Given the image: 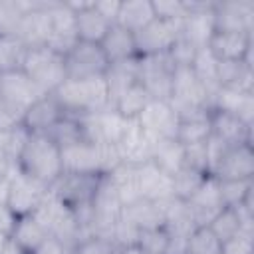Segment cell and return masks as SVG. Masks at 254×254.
Masks as SVG:
<instances>
[{"mask_svg": "<svg viewBox=\"0 0 254 254\" xmlns=\"http://www.w3.org/2000/svg\"><path fill=\"white\" fill-rule=\"evenodd\" d=\"M16 167L24 175L52 187L64 173L62 149L50 139L48 133H30L16 159Z\"/></svg>", "mask_w": 254, "mask_h": 254, "instance_id": "6da1fadb", "label": "cell"}, {"mask_svg": "<svg viewBox=\"0 0 254 254\" xmlns=\"http://www.w3.org/2000/svg\"><path fill=\"white\" fill-rule=\"evenodd\" d=\"M54 97L58 99L65 115L73 117H85L111 107L105 75L89 79H65L54 91Z\"/></svg>", "mask_w": 254, "mask_h": 254, "instance_id": "7a4b0ae2", "label": "cell"}, {"mask_svg": "<svg viewBox=\"0 0 254 254\" xmlns=\"http://www.w3.org/2000/svg\"><path fill=\"white\" fill-rule=\"evenodd\" d=\"M20 69L44 91L54 93L65 79V62L64 54L56 52L54 48L42 46H28L20 60Z\"/></svg>", "mask_w": 254, "mask_h": 254, "instance_id": "3957f363", "label": "cell"}, {"mask_svg": "<svg viewBox=\"0 0 254 254\" xmlns=\"http://www.w3.org/2000/svg\"><path fill=\"white\" fill-rule=\"evenodd\" d=\"M32 216L46 228V232L50 236L58 238L60 242L67 244L69 248H73L79 240L85 238V232L79 224L75 210H71L67 204H64L50 190Z\"/></svg>", "mask_w": 254, "mask_h": 254, "instance_id": "277c9868", "label": "cell"}, {"mask_svg": "<svg viewBox=\"0 0 254 254\" xmlns=\"http://www.w3.org/2000/svg\"><path fill=\"white\" fill-rule=\"evenodd\" d=\"M65 62V75L67 79H89V77H103L109 62L101 50L99 44L93 42H81L64 56Z\"/></svg>", "mask_w": 254, "mask_h": 254, "instance_id": "5b68a950", "label": "cell"}, {"mask_svg": "<svg viewBox=\"0 0 254 254\" xmlns=\"http://www.w3.org/2000/svg\"><path fill=\"white\" fill-rule=\"evenodd\" d=\"M175 64L169 54L139 56V83L149 91L153 99L169 101L173 85Z\"/></svg>", "mask_w": 254, "mask_h": 254, "instance_id": "8992f818", "label": "cell"}, {"mask_svg": "<svg viewBox=\"0 0 254 254\" xmlns=\"http://www.w3.org/2000/svg\"><path fill=\"white\" fill-rule=\"evenodd\" d=\"M101 175H87V173H62L58 181L50 187V192L58 196L64 204H67L71 210H79L91 204V198L95 194L97 183Z\"/></svg>", "mask_w": 254, "mask_h": 254, "instance_id": "52a82bcc", "label": "cell"}, {"mask_svg": "<svg viewBox=\"0 0 254 254\" xmlns=\"http://www.w3.org/2000/svg\"><path fill=\"white\" fill-rule=\"evenodd\" d=\"M50 187L44 183L24 175L16 163L10 169V192H8V206L16 212V216H26L34 214L36 208L42 204L46 198Z\"/></svg>", "mask_w": 254, "mask_h": 254, "instance_id": "ba28073f", "label": "cell"}, {"mask_svg": "<svg viewBox=\"0 0 254 254\" xmlns=\"http://www.w3.org/2000/svg\"><path fill=\"white\" fill-rule=\"evenodd\" d=\"M181 36H183V20H161V18H155L143 30H139L135 34L137 56L167 54Z\"/></svg>", "mask_w": 254, "mask_h": 254, "instance_id": "9c48e42d", "label": "cell"}, {"mask_svg": "<svg viewBox=\"0 0 254 254\" xmlns=\"http://www.w3.org/2000/svg\"><path fill=\"white\" fill-rule=\"evenodd\" d=\"M214 4L216 0H185L187 14L183 18V38L189 40L194 48H206L212 34L216 32Z\"/></svg>", "mask_w": 254, "mask_h": 254, "instance_id": "30bf717a", "label": "cell"}, {"mask_svg": "<svg viewBox=\"0 0 254 254\" xmlns=\"http://www.w3.org/2000/svg\"><path fill=\"white\" fill-rule=\"evenodd\" d=\"M42 95H46L20 67L8 69L4 73H0V99L4 103H8L12 109H16L18 113H26V109L38 101Z\"/></svg>", "mask_w": 254, "mask_h": 254, "instance_id": "8fae6325", "label": "cell"}, {"mask_svg": "<svg viewBox=\"0 0 254 254\" xmlns=\"http://www.w3.org/2000/svg\"><path fill=\"white\" fill-rule=\"evenodd\" d=\"M137 123L155 141V139H177L181 119L169 101L151 99V103L137 117Z\"/></svg>", "mask_w": 254, "mask_h": 254, "instance_id": "7c38bea8", "label": "cell"}, {"mask_svg": "<svg viewBox=\"0 0 254 254\" xmlns=\"http://www.w3.org/2000/svg\"><path fill=\"white\" fill-rule=\"evenodd\" d=\"M50 40L46 46L54 48L60 54H67L77 44V30H75V12L67 6V2L52 0L50 2Z\"/></svg>", "mask_w": 254, "mask_h": 254, "instance_id": "4fadbf2b", "label": "cell"}, {"mask_svg": "<svg viewBox=\"0 0 254 254\" xmlns=\"http://www.w3.org/2000/svg\"><path fill=\"white\" fill-rule=\"evenodd\" d=\"M79 119L85 131V139L97 145H115L127 125V119L121 117L113 107H107L103 111H97Z\"/></svg>", "mask_w": 254, "mask_h": 254, "instance_id": "5bb4252c", "label": "cell"}, {"mask_svg": "<svg viewBox=\"0 0 254 254\" xmlns=\"http://www.w3.org/2000/svg\"><path fill=\"white\" fill-rule=\"evenodd\" d=\"M189 210L192 214L194 226H208L214 216L224 208L222 198H220V189H218V179L212 175H206L200 187L194 190V194L187 200Z\"/></svg>", "mask_w": 254, "mask_h": 254, "instance_id": "9a60e30c", "label": "cell"}, {"mask_svg": "<svg viewBox=\"0 0 254 254\" xmlns=\"http://www.w3.org/2000/svg\"><path fill=\"white\" fill-rule=\"evenodd\" d=\"M218 62H246L252 64V34L216 30L206 46Z\"/></svg>", "mask_w": 254, "mask_h": 254, "instance_id": "2e32d148", "label": "cell"}, {"mask_svg": "<svg viewBox=\"0 0 254 254\" xmlns=\"http://www.w3.org/2000/svg\"><path fill=\"white\" fill-rule=\"evenodd\" d=\"M214 24H216V30L252 34V30H254V2L252 0H224V2L216 0Z\"/></svg>", "mask_w": 254, "mask_h": 254, "instance_id": "e0dca14e", "label": "cell"}, {"mask_svg": "<svg viewBox=\"0 0 254 254\" xmlns=\"http://www.w3.org/2000/svg\"><path fill=\"white\" fill-rule=\"evenodd\" d=\"M117 153L121 157V163L129 165H143L151 161V149H153V139L143 131V127L137 123V119H127V125L115 143Z\"/></svg>", "mask_w": 254, "mask_h": 254, "instance_id": "ac0fdd59", "label": "cell"}, {"mask_svg": "<svg viewBox=\"0 0 254 254\" xmlns=\"http://www.w3.org/2000/svg\"><path fill=\"white\" fill-rule=\"evenodd\" d=\"M218 181H252L254 179V145L242 143L228 147L214 175Z\"/></svg>", "mask_w": 254, "mask_h": 254, "instance_id": "d6986e66", "label": "cell"}, {"mask_svg": "<svg viewBox=\"0 0 254 254\" xmlns=\"http://www.w3.org/2000/svg\"><path fill=\"white\" fill-rule=\"evenodd\" d=\"M64 115L65 111L62 109L54 93H46L26 109L22 125L28 133H48Z\"/></svg>", "mask_w": 254, "mask_h": 254, "instance_id": "ffe728a7", "label": "cell"}, {"mask_svg": "<svg viewBox=\"0 0 254 254\" xmlns=\"http://www.w3.org/2000/svg\"><path fill=\"white\" fill-rule=\"evenodd\" d=\"M67 6L75 12V30L81 42L99 44L113 26L93 8V2H67Z\"/></svg>", "mask_w": 254, "mask_h": 254, "instance_id": "44dd1931", "label": "cell"}, {"mask_svg": "<svg viewBox=\"0 0 254 254\" xmlns=\"http://www.w3.org/2000/svg\"><path fill=\"white\" fill-rule=\"evenodd\" d=\"M137 177H139V190L141 198L151 200V202H161L167 200L173 194V177L161 171L155 163L147 161L137 167Z\"/></svg>", "mask_w": 254, "mask_h": 254, "instance_id": "7402d4cb", "label": "cell"}, {"mask_svg": "<svg viewBox=\"0 0 254 254\" xmlns=\"http://www.w3.org/2000/svg\"><path fill=\"white\" fill-rule=\"evenodd\" d=\"M210 129H212V135L222 139L228 147L252 143V127L246 125L234 113L210 109Z\"/></svg>", "mask_w": 254, "mask_h": 254, "instance_id": "603a6c76", "label": "cell"}, {"mask_svg": "<svg viewBox=\"0 0 254 254\" xmlns=\"http://www.w3.org/2000/svg\"><path fill=\"white\" fill-rule=\"evenodd\" d=\"M216 77L224 89L254 93V65L246 62H218Z\"/></svg>", "mask_w": 254, "mask_h": 254, "instance_id": "cb8c5ba5", "label": "cell"}, {"mask_svg": "<svg viewBox=\"0 0 254 254\" xmlns=\"http://www.w3.org/2000/svg\"><path fill=\"white\" fill-rule=\"evenodd\" d=\"M210 109L234 113L246 125H250V127L254 125V93H240V91L218 87V91L212 95Z\"/></svg>", "mask_w": 254, "mask_h": 254, "instance_id": "d4e9b609", "label": "cell"}, {"mask_svg": "<svg viewBox=\"0 0 254 254\" xmlns=\"http://www.w3.org/2000/svg\"><path fill=\"white\" fill-rule=\"evenodd\" d=\"M105 58L109 64H117V62H125L131 58H137V46H135V34H131L129 30L113 24L105 38L99 42Z\"/></svg>", "mask_w": 254, "mask_h": 254, "instance_id": "484cf974", "label": "cell"}, {"mask_svg": "<svg viewBox=\"0 0 254 254\" xmlns=\"http://www.w3.org/2000/svg\"><path fill=\"white\" fill-rule=\"evenodd\" d=\"M161 206L163 212V228L167 232H177V234H185L189 236L196 226L192 220V214L189 210L187 200H181L177 196H171L167 200L157 202Z\"/></svg>", "mask_w": 254, "mask_h": 254, "instance_id": "4316f807", "label": "cell"}, {"mask_svg": "<svg viewBox=\"0 0 254 254\" xmlns=\"http://www.w3.org/2000/svg\"><path fill=\"white\" fill-rule=\"evenodd\" d=\"M105 81H107V89H109V101L113 107V101L133 83L139 81V56L125 60V62H117V64H109L107 71H105Z\"/></svg>", "mask_w": 254, "mask_h": 254, "instance_id": "83f0119b", "label": "cell"}, {"mask_svg": "<svg viewBox=\"0 0 254 254\" xmlns=\"http://www.w3.org/2000/svg\"><path fill=\"white\" fill-rule=\"evenodd\" d=\"M151 163L167 175H177L185 167V145L177 139H155L151 149Z\"/></svg>", "mask_w": 254, "mask_h": 254, "instance_id": "f1b7e54d", "label": "cell"}, {"mask_svg": "<svg viewBox=\"0 0 254 254\" xmlns=\"http://www.w3.org/2000/svg\"><path fill=\"white\" fill-rule=\"evenodd\" d=\"M153 20H155V10L151 0H121V8L115 24L129 30L131 34H137Z\"/></svg>", "mask_w": 254, "mask_h": 254, "instance_id": "f546056e", "label": "cell"}, {"mask_svg": "<svg viewBox=\"0 0 254 254\" xmlns=\"http://www.w3.org/2000/svg\"><path fill=\"white\" fill-rule=\"evenodd\" d=\"M109 181L113 183L123 206L135 202L141 198V190H139V177H137V167L129 165V163H119L111 173H107Z\"/></svg>", "mask_w": 254, "mask_h": 254, "instance_id": "4dcf8cb0", "label": "cell"}, {"mask_svg": "<svg viewBox=\"0 0 254 254\" xmlns=\"http://www.w3.org/2000/svg\"><path fill=\"white\" fill-rule=\"evenodd\" d=\"M129 222H133L139 230H151V228H163V212L157 202L139 198L127 206H123L121 212Z\"/></svg>", "mask_w": 254, "mask_h": 254, "instance_id": "1f68e13d", "label": "cell"}, {"mask_svg": "<svg viewBox=\"0 0 254 254\" xmlns=\"http://www.w3.org/2000/svg\"><path fill=\"white\" fill-rule=\"evenodd\" d=\"M50 234L46 232V228L32 216V214H26V216H18L16 224H14V230L10 234V238L26 252L30 254L34 248H38Z\"/></svg>", "mask_w": 254, "mask_h": 254, "instance_id": "d6a6232c", "label": "cell"}, {"mask_svg": "<svg viewBox=\"0 0 254 254\" xmlns=\"http://www.w3.org/2000/svg\"><path fill=\"white\" fill-rule=\"evenodd\" d=\"M151 95H149V91L137 81V83H133L131 87H127L115 101H113V109L121 115V117H125V119H137L139 115H141V111L151 103Z\"/></svg>", "mask_w": 254, "mask_h": 254, "instance_id": "836d02e7", "label": "cell"}, {"mask_svg": "<svg viewBox=\"0 0 254 254\" xmlns=\"http://www.w3.org/2000/svg\"><path fill=\"white\" fill-rule=\"evenodd\" d=\"M32 6L34 0H0V38H18L22 20Z\"/></svg>", "mask_w": 254, "mask_h": 254, "instance_id": "e575fe53", "label": "cell"}, {"mask_svg": "<svg viewBox=\"0 0 254 254\" xmlns=\"http://www.w3.org/2000/svg\"><path fill=\"white\" fill-rule=\"evenodd\" d=\"M216 67H218V60L212 56V52L208 48H198L196 54H194V60L190 64V69L194 71V75L198 77V81L208 91L210 101H212V95L220 87L218 85V77H216Z\"/></svg>", "mask_w": 254, "mask_h": 254, "instance_id": "d590c367", "label": "cell"}, {"mask_svg": "<svg viewBox=\"0 0 254 254\" xmlns=\"http://www.w3.org/2000/svg\"><path fill=\"white\" fill-rule=\"evenodd\" d=\"M50 139L60 147V149H65L69 145H75L79 141H85V131H83V125H81V119L79 117H73V115H64L50 131H48Z\"/></svg>", "mask_w": 254, "mask_h": 254, "instance_id": "8d00e7d4", "label": "cell"}, {"mask_svg": "<svg viewBox=\"0 0 254 254\" xmlns=\"http://www.w3.org/2000/svg\"><path fill=\"white\" fill-rule=\"evenodd\" d=\"M210 113L204 117H194V119H183L179 123L177 131V141L183 145H194V143H204L210 137Z\"/></svg>", "mask_w": 254, "mask_h": 254, "instance_id": "74e56055", "label": "cell"}, {"mask_svg": "<svg viewBox=\"0 0 254 254\" xmlns=\"http://www.w3.org/2000/svg\"><path fill=\"white\" fill-rule=\"evenodd\" d=\"M204 177H206V173H202V171L183 167L177 175H173V194L181 200H189L194 194V190L200 187Z\"/></svg>", "mask_w": 254, "mask_h": 254, "instance_id": "f35d334b", "label": "cell"}, {"mask_svg": "<svg viewBox=\"0 0 254 254\" xmlns=\"http://www.w3.org/2000/svg\"><path fill=\"white\" fill-rule=\"evenodd\" d=\"M220 240L208 226L194 228L187 240V254H220Z\"/></svg>", "mask_w": 254, "mask_h": 254, "instance_id": "ab89813d", "label": "cell"}, {"mask_svg": "<svg viewBox=\"0 0 254 254\" xmlns=\"http://www.w3.org/2000/svg\"><path fill=\"white\" fill-rule=\"evenodd\" d=\"M220 198L224 206H238L250 194H254V179L252 181H218Z\"/></svg>", "mask_w": 254, "mask_h": 254, "instance_id": "60d3db41", "label": "cell"}, {"mask_svg": "<svg viewBox=\"0 0 254 254\" xmlns=\"http://www.w3.org/2000/svg\"><path fill=\"white\" fill-rule=\"evenodd\" d=\"M208 228L212 230V234L220 240V244L232 236H236L240 232V222H238V214L232 206H224L216 216L214 220L208 224Z\"/></svg>", "mask_w": 254, "mask_h": 254, "instance_id": "b9f144b4", "label": "cell"}, {"mask_svg": "<svg viewBox=\"0 0 254 254\" xmlns=\"http://www.w3.org/2000/svg\"><path fill=\"white\" fill-rule=\"evenodd\" d=\"M26 46L18 38H0V73L20 67Z\"/></svg>", "mask_w": 254, "mask_h": 254, "instance_id": "7bdbcfd3", "label": "cell"}, {"mask_svg": "<svg viewBox=\"0 0 254 254\" xmlns=\"http://www.w3.org/2000/svg\"><path fill=\"white\" fill-rule=\"evenodd\" d=\"M139 234H141V230L121 214V218L117 220V224H115V228H113V232H111V242H113L117 248L137 246Z\"/></svg>", "mask_w": 254, "mask_h": 254, "instance_id": "ee69618b", "label": "cell"}, {"mask_svg": "<svg viewBox=\"0 0 254 254\" xmlns=\"http://www.w3.org/2000/svg\"><path fill=\"white\" fill-rule=\"evenodd\" d=\"M167 230L165 228H151V230H141L137 246L147 252V254H163L167 246Z\"/></svg>", "mask_w": 254, "mask_h": 254, "instance_id": "f6af8a7d", "label": "cell"}, {"mask_svg": "<svg viewBox=\"0 0 254 254\" xmlns=\"http://www.w3.org/2000/svg\"><path fill=\"white\" fill-rule=\"evenodd\" d=\"M73 254H117V246L99 236H87L73 246Z\"/></svg>", "mask_w": 254, "mask_h": 254, "instance_id": "bcb514c9", "label": "cell"}, {"mask_svg": "<svg viewBox=\"0 0 254 254\" xmlns=\"http://www.w3.org/2000/svg\"><path fill=\"white\" fill-rule=\"evenodd\" d=\"M196 50H198V48H194L189 40H185V38L181 36V38L173 44V48H171L167 54H169V58L173 60L175 67H190Z\"/></svg>", "mask_w": 254, "mask_h": 254, "instance_id": "7dc6e473", "label": "cell"}, {"mask_svg": "<svg viewBox=\"0 0 254 254\" xmlns=\"http://www.w3.org/2000/svg\"><path fill=\"white\" fill-rule=\"evenodd\" d=\"M155 18L161 20H183L187 14L185 0H151Z\"/></svg>", "mask_w": 254, "mask_h": 254, "instance_id": "c3c4849f", "label": "cell"}, {"mask_svg": "<svg viewBox=\"0 0 254 254\" xmlns=\"http://www.w3.org/2000/svg\"><path fill=\"white\" fill-rule=\"evenodd\" d=\"M204 147H206V173H208V175H214V171H216L218 163L222 161V157H224L228 145H226L222 139H218V137H214V135L210 133V137L206 139Z\"/></svg>", "mask_w": 254, "mask_h": 254, "instance_id": "681fc988", "label": "cell"}, {"mask_svg": "<svg viewBox=\"0 0 254 254\" xmlns=\"http://www.w3.org/2000/svg\"><path fill=\"white\" fill-rule=\"evenodd\" d=\"M220 254H254V236L238 232L220 246Z\"/></svg>", "mask_w": 254, "mask_h": 254, "instance_id": "f907efd6", "label": "cell"}, {"mask_svg": "<svg viewBox=\"0 0 254 254\" xmlns=\"http://www.w3.org/2000/svg\"><path fill=\"white\" fill-rule=\"evenodd\" d=\"M204 143L185 145V167H190V169L206 173V147H204Z\"/></svg>", "mask_w": 254, "mask_h": 254, "instance_id": "816d5d0a", "label": "cell"}, {"mask_svg": "<svg viewBox=\"0 0 254 254\" xmlns=\"http://www.w3.org/2000/svg\"><path fill=\"white\" fill-rule=\"evenodd\" d=\"M18 125H22V113H18L16 109H12L8 103L0 99V133L12 131Z\"/></svg>", "mask_w": 254, "mask_h": 254, "instance_id": "f5cc1de1", "label": "cell"}, {"mask_svg": "<svg viewBox=\"0 0 254 254\" xmlns=\"http://www.w3.org/2000/svg\"><path fill=\"white\" fill-rule=\"evenodd\" d=\"M30 254H73V248H69L67 244L60 242L54 236H48L38 248H34Z\"/></svg>", "mask_w": 254, "mask_h": 254, "instance_id": "db71d44e", "label": "cell"}, {"mask_svg": "<svg viewBox=\"0 0 254 254\" xmlns=\"http://www.w3.org/2000/svg\"><path fill=\"white\" fill-rule=\"evenodd\" d=\"M93 8L109 22V24H115L117 20V14H119V8H121V0H93Z\"/></svg>", "mask_w": 254, "mask_h": 254, "instance_id": "11a10c76", "label": "cell"}, {"mask_svg": "<svg viewBox=\"0 0 254 254\" xmlns=\"http://www.w3.org/2000/svg\"><path fill=\"white\" fill-rule=\"evenodd\" d=\"M167 246L163 254H187V240L189 236L177 234V232H167Z\"/></svg>", "mask_w": 254, "mask_h": 254, "instance_id": "9f6ffc18", "label": "cell"}, {"mask_svg": "<svg viewBox=\"0 0 254 254\" xmlns=\"http://www.w3.org/2000/svg\"><path fill=\"white\" fill-rule=\"evenodd\" d=\"M16 220H18L16 212H14L8 204H0V232H4V234L10 236L12 230H14Z\"/></svg>", "mask_w": 254, "mask_h": 254, "instance_id": "6f0895ef", "label": "cell"}, {"mask_svg": "<svg viewBox=\"0 0 254 254\" xmlns=\"http://www.w3.org/2000/svg\"><path fill=\"white\" fill-rule=\"evenodd\" d=\"M8 192H10V171L0 175V204H8Z\"/></svg>", "mask_w": 254, "mask_h": 254, "instance_id": "680465c9", "label": "cell"}, {"mask_svg": "<svg viewBox=\"0 0 254 254\" xmlns=\"http://www.w3.org/2000/svg\"><path fill=\"white\" fill-rule=\"evenodd\" d=\"M0 254H26V252H24L12 238H8V240L0 246Z\"/></svg>", "mask_w": 254, "mask_h": 254, "instance_id": "91938a15", "label": "cell"}, {"mask_svg": "<svg viewBox=\"0 0 254 254\" xmlns=\"http://www.w3.org/2000/svg\"><path fill=\"white\" fill-rule=\"evenodd\" d=\"M12 165H14V163H12L10 159H8V155L4 153V149H0V175H4V173H8Z\"/></svg>", "mask_w": 254, "mask_h": 254, "instance_id": "94428289", "label": "cell"}, {"mask_svg": "<svg viewBox=\"0 0 254 254\" xmlns=\"http://www.w3.org/2000/svg\"><path fill=\"white\" fill-rule=\"evenodd\" d=\"M117 254H147V252H143L139 246H125V248H117Z\"/></svg>", "mask_w": 254, "mask_h": 254, "instance_id": "6125c7cd", "label": "cell"}, {"mask_svg": "<svg viewBox=\"0 0 254 254\" xmlns=\"http://www.w3.org/2000/svg\"><path fill=\"white\" fill-rule=\"evenodd\" d=\"M8 238H10L8 234H4V232H0V246H2V244H4V242H6Z\"/></svg>", "mask_w": 254, "mask_h": 254, "instance_id": "be15d7a7", "label": "cell"}]
</instances>
